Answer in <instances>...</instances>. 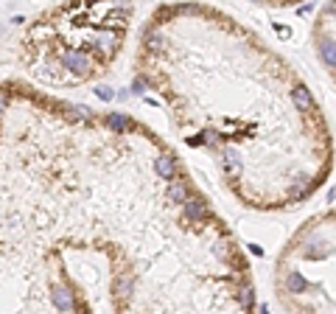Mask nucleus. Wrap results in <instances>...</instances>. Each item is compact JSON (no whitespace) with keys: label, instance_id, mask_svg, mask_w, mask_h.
Instances as JSON below:
<instances>
[{"label":"nucleus","instance_id":"f257e3e1","mask_svg":"<svg viewBox=\"0 0 336 314\" xmlns=\"http://www.w3.org/2000/svg\"><path fill=\"white\" fill-rule=\"evenodd\" d=\"M314 43H317V56L328 68V73L336 81V3L325 6L320 11V20L314 28Z\"/></svg>","mask_w":336,"mask_h":314},{"label":"nucleus","instance_id":"f03ea898","mask_svg":"<svg viewBox=\"0 0 336 314\" xmlns=\"http://www.w3.org/2000/svg\"><path fill=\"white\" fill-rule=\"evenodd\" d=\"M191 180L185 174H179V177H174L171 182H168V188H165V197H168V202H174V205H179L182 208L185 202H191Z\"/></svg>","mask_w":336,"mask_h":314},{"label":"nucleus","instance_id":"7ed1b4c3","mask_svg":"<svg viewBox=\"0 0 336 314\" xmlns=\"http://www.w3.org/2000/svg\"><path fill=\"white\" fill-rule=\"evenodd\" d=\"M154 171L160 174V180H168L171 182L174 177H179L182 174V165H179V160L168 152V155H160L157 160H154Z\"/></svg>","mask_w":336,"mask_h":314},{"label":"nucleus","instance_id":"20e7f679","mask_svg":"<svg viewBox=\"0 0 336 314\" xmlns=\"http://www.w3.org/2000/svg\"><path fill=\"white\" fill-rule=\"evenodd\" d=\"M182 213H185V219H188L191 224H199L210 216V208H207V202L202 197H191V202L182 205Z\"/></svg>","mask_w":336,"mask_h":314},{"label":"nucleus","instance_id":"39448f33","mask_svg":"<svg viewBox=\"0 0 336 314\" xmlns=\"http://www.w3.org/2000/svg\"><path fill=\"white\" fill-rule=\"evenodd\" d=\"M53 306H56L59 311H70L73 309V292H70L68 286H56L53 289Z\"/></svg>","mask_w":336,"mask_h":314},{"label":"nucleus","instance_id":"423d86ee","mask_svg":"<svg viewBox=\"0 0 336 314\" xmlns=\"http://www.w3.org/2000/svg\"><path fill=\"white\" fill-rule=\"evenodd\" d=\"M3 110H6V93L0 90V112H3Z\"/></svg>","mask_w":336,"mask_h":314}]
</instances>
